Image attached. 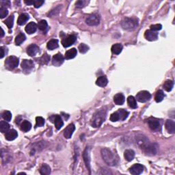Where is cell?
<instances>
[{"instance_id":"obj_43","label":"cell","mask_w":175,"mask_h":175,"mask_svg":"<svg viewBox=\"0 0 175 175\" xmlns=\"http://www.w3.org/2000/svg\"><path fill=\"white\" fill-rule=\"evenodd\" d=\"M118 120H120V118L117 112H115V113H113L110 116V120H111L112 122H116Z\"/></svg>"},{"instance_id":"obj_29","label":"cell","mask_w":175,"mask_h":175,"mask_svg":"<svg viewBox=\"0 0 175 175\" xmlns=\"http://www.w3.org/2000/svg\"><path fill=\"white\" fill-rule=\"evenodd\" d=\"M163 87L166 91H167V92H170V91L172 90L173 87H174V81L170 79L167 80V81L164 82Z\"/></svg>"},{"instance_id":"obj_47","label":"cell","mask_w":175,"mask_h":175,"mask_svg":"<svg viewBox=\"0 0 175 175\" xmlns=\"http://www.w3.org/2000/svg\"><path fill=\"white\" fill-rule=\"evenodd\" d=\"M1 6L5 7V6H9L10 5V1H1Z\"/></svg>"},{"instance_id":"obj_24","label":"cell","mask_w":175,"mask_h":175,"mask_svg":"<svg viewBox=\"0 0 175 175\" xmlns=\"http://www.w3.org/2000/svg\"><path fill=\"white\" fill-rule=\"evenodd\" d=\"M108 83V80L107 79V77L105 76H101L96 79V84L98 86L100 87H105L106 86L107 84Z\"/></svg>"},{"instance_id":"obj_23","label":"cell","mask_w":175,"mask_h":175,"mask_svg":"<svg viewBox=\"0 0 175 175\" xmlns=\"http://www.w3.org/2000/svg\"><path fill=\"white\" fill-rule=\"evenodd\" d=\"M124 157L127 161L131 162L135 158V152L131 149L126 150L124 153Z\"/></svg>"},{"instance_id":"obj_46","label":"cell","mask_w":175,"mask_h":175,"mask_svg":"<svg viewBox=\"0 0 175 175\" xmlns=\"http://www.w3.org/2000/svg\"><path fill=\"white\" fill-rule=\"evenodd\" d=\"M83 5H84V1H78L76 3V6L77 8H82L83 6Z\"/></svg>"},{"instance_id":"obj_18","label":"cell","mask_w":175,"mask_h":175,"mask_svg":"<svg viewBox=\"0 0 175 175\" xmlns=\"http://www.w3.org/2000/svg\"><path fill=\"white\" fill-rule=\"evenodd\" d=\"M166 129L168 132L171 134H174L175 133V123L171 120H167L166 122Z\"/></svg>"},{"instance_id":"obj_2","label":"cell","mask_w":175,"mask_h":175,"mask_svg":"<svg viewBox=\"0 0 175 175\" xmlns=\"http://www.w3.org/2000/svg\"><path fill=\"white\" fill-rule=\"evenodd\" d=\"M105 116H106V110L104 109H101L94 114L91 120V125L93 127H99L105 121Z\"/></svg>"},{"instance_id":"obj_5","label":"cell","mask_w":175,"mask_h":175,"mask_svg":"<svg viewBox=\"0 0 175 175\" xmlns=\"http://www.w3.org/2000/svg\"><path fill=\"white\" fill-rule=\"evenodd\" d=\"M151 98V94L148 91L143 90L140 91L136 94V99H137V101H138L140 103H146L148 101H149Z\"/></svg>"},{"instance_id":"obj_42","label":"cell","mask_w":175,"mask_h":175,"mask_svg":"<svg viewBox=\"0 0 175 175\" xmlns=\"http://www.w3.org/2000/svg\"><path fill=\"white\" fill-rule=\"evenodd\" d=\"M8 11L6 8L1 6V8H0V18H1V19H3V18L6 17V16L8 15Z\"/></svg>"},{"instance_id":"obj_7","label":"cell","mask_w":175,"mask_h":175,"mask_svg":"<svg viewBox=\"0 0 175 175\" xmlns=\"http://www.w3.org/2000/svg\"><path fill=\"white\" fill-rule=\"evenodd\" d=\"M77 37L75 35H68L62 39V44L64 47H69L75 43Z\"/></svg>"},{"instance_id":"obj_50","label":"cell","mask_w":175,"mask_h":175,"mask_svg":"<svg viewBox=\"0 0 175 175\" xmlns=\"http://www.w3.org/2000/svg\"><path fill=\"white\" fill-rule=\"evenodd\" d=\"M1 37H3V36H4V31H3V30L2 29V28H1Z\"/></svg>"},{"instance_id":"obj_38","label":"cell","mask_w":175,"mask_h":175,"mask_svg":"<svg viewBox=\"0 0 175 175\" xmlns=\"http://www.w3.org/2000/svg\"><path fill=\"white\" fill-rule=\"evenodd\" d=\"M38 28L42 31H45L47 29L48 24L47 22L45 20H41L40 21H39L38 24Z\"/></svg>"},{"instance_id":"obj_41","label":"cell","mask_w":175,"mask_h":175,"mask_svg":"<svg viewBox=\"0 0 175 175\" xmlns=\"http://www.w3.org/2000/svg\"><path fill=\"white\" fill-rule=\"evenodd\" d=\"M78 49L81 53H85L89 50V47L84 43H81L79 44Z\"/></svg>"},{"instance_id":"obj_11","label":"cell","mask_w":175,"mask_h":175,"mask_svg":"<svg viewBox=\"0 0 175 175\" xmlns=\"http://www.w3.org/2000/svg\"><path fill=\"white\" fill-rule=\"evenodd\" d=\"M64 61V58L61 53H58L55 56H53L52 58V64L53 66L56 67H60L61 66Z\"/></svg>"},{"instance_id":"obj_22","label":"cell","mask_w":175,"mask_h":175,"mask_svg":"<svg viewBox=\"0 0 175 175\" xmlns=\"http://www.w3.org/2000/svg\"><path fill=\"white\" fill-rule=\"evenodd\" d=\"M53 122H54L55 127L57 129H60L64 125L63 120H62L61 116L60 115H55L54 119H53Z\"/></svg>"},{"instance_id":"obj_3","label":"cell","mask_w":175,"mask_h":175,"mask_svg":"<svg viewBox=\"0 0 175 175\" xmlns=\"http://www.w3.org/2000/svg\"><path fill=\"white\" fill-rule=\"evenodd\" d=\"M121 26L124 30L132 31L138 26V21L135 18H125L121 23Z\"/></svg>"},{"instance_id":"obj_33","label":"cell","mask_w":175,"mask_h":175,"mask_svg":"<svg viewBox=\"0 0 175 175\" xmlns=\"http://www.w3.org/2000/svg\"><path fill=\"white\" fill-rule=\"evenodd\" d=\"M165 94H164V92L162 90H159L158 92H156L155 96V100L157 103H160L161 101H163Z\"/></svg>"},{"instance_id":"obj_25","label":"cell","mask_w":175,"mask_h":175,"mask_svg":"<svg viewBox=\"0 0 175 175\" xmlns=\"http://www.w3.org/2000/svg\"><path fill=\"white\" fill-rule=\"evenodd\" d=\"M29 15L26 13H23L19 16V18H18L17 20V24L19 25V26H23L28 21V19H29Z\"/></svg>"},{"instance_id":"obj_15","label":"cell","mask_w":175,"mask_h":175,"mask_svg":"<svg viewBox=\"0 0 175 175\" xmlns=\"http://www.w3.org/2000/svg\"><path fill=\"white\" fill-rule=\"evenodd\" d=\"M75 130V126L74 125V124H70L69 125H68L64 131V135L65 138H71L73 133H74Z\"/></svg>"},{"instance_id":"obj_20","label":"cell","mask_w":175,"mask_h":175,"mask_svg":"<svg viewBox=\"0 0 175 175\" xmlns=\"http://www.w3.org/2000/svg\"><path fill=\"white\" fill-rule=\"evenodd\" d=\"M114 101L115 104L121 105L124 104L125 101V96L122 93L116 94L114 97Z\"/></svg>"},{"instance_id":"obj_1","label":"cell","mask_w":175,"mask_h":175,"mask_svg":"<svg viewBox=\"0 0 175 175\" xmlns=\"http://www.w3.org/2000/svg\"><path fill=\"white\" fill-rule=\"evenodd\" d=\"M101 156L105 163L110 166H116L118 163V158L112 151L106 148L101 150Z\"/></svg>"},{"instance_id":"obj_6","label":"cell","mask_w":175,"mask_h":175,"mask_svg":"<svg viewBox=\"0 0 175 175\" xmlns=\"http://www.w3.org/2000/svg\"><path fill=\"white\" fill-rule=\"evenodd\" d=\"M5 63H6V65L8 68H10V69H13L18 67L19 63V58H17L16 56H9L8 58L6 59Z\"/></svg>"},{"instance_id":"obj_26","label":"cell","mask_w":175,"mask_h":175,"mask_svg":"<svg viewBox=\"0 0 175 175\" xmlns=\"http://www.w3.org/2000/svg\"><path fill=\"white\" fill-rule=\"evenodd\" d=\"M58 40L57 39H52V40H49L47 44V49L49 50H53L56 49V48L58 47Z\"/></svg>"},{"instance_id":"obj_19","label":"cell","mask_w":175,"mask_h":175,"mask_svg":"<svg viewBox=\"0 0 175 175\" xmlns=\"http://www.w3.org/2000/svg\"><path fill=\"white\" fill-rule=\"evenodd\" d=\"M37 25L35 24L34 22H30L27 25L26 28H25V30L28 34H32L34 33V32L36 31L37 30Z\"/></svg>"},{"instance_id":"obj_44","label":"cell","mask_w":175,"mask_h":175,"mask_svg":"<svg viewBox=\"0 0 175 175\" xmlns=\"http://www.w3.org/2000/svg\"><path fill=\"white\" fill-rule=\"evenodd\" d=\"M162 28V26L161 24H155V25H152L151 26V30L153 31L157 32L159 30H161Z\"/></svg>"},{"instance_id":"obj_37","label":"cell","mask_w":175,"mask_h":175,"mask_svg":"<svg viewBox=\"0 0 175 175\" xmlns=\"http://www.w3.org/2000/svg\"><path fill=\"white\" fill-rule=\"evenodd\" d=\"M4 24L6 25L9 29L12 28V27H13V24H14V16L13 15L10 16V17H9L7 19H6V21H4Z\"/></svg>"},{"instance_id":"obj_48","label":"cell","mask_w":175,"mask_h":175,"mask_svg":"<svg viewBox=\"0 0 175 175\" xmlns=\"http://www.w3.org/2000/svg\"><path fill=\"white\" fill-rule=\"evenodd\" d=\"M0 50H1V58H3L4 56L5 53H4V49H3V47H0Z\"/></svg>"},{"instance_id":"obj_28","label":"cell","mask_w":175,"mask_h":175,"mask_svg":"<svg viewBox=\"0 0 175 175\" xmlns=\"http://www.w3.org/2000/svg\"><path fill=\"white\" fill-rule=\"evenodd\" d=\"M32 129V124L29 121L24 120L21 124V129L24 132L29 131Z\"/></svg>"},{"instance_id":"obj_34","label":"cell","mask_w":175,"mask_h":175,"mask_svg":"<svg viewBox=\"0 0 175 175\" xmlns=\"http://www.w3.org/2000/svg\"><path fill=\"white\" fill-rule=\"evenodd\" d=\"M117 112L119 115L120 120H125L129 116V112L124 109H120Z\"/></svg>"},{"instance_id":"obj_9","label":"cell","mask_w":175,"mask_h":175,"mask_svg":"<svg viewBox=\"0 0 175 175\" xmlns=\"http://www.w3.org/2000/svg\"><path fill=\"white\" fill-rule=\"evenodd\" d=\"M148 125L150 129L153 131H158L160 128V123L158 119L155 118H150L148 119Z\"/></svg>"},{"instance_id":"obj_45","label":"cell","mask_w":175,"mask_h":175,"mask_svg":"<svg viewBox=\"0 0 175 175\" xmlns=\"http://www.w3.org/2000/svg\"><path fill=\"white\" fill-rule=\"evenodd\" d=\"M44 1H40V0H37V1H34V6L35 8H40V7L42 6V4H43Z\"/></svg>"},{"instance_id":"obj_13","label":"cell","mask_w":175,"mask_h":175,"mask_svg":"<svg viewBox=\"0 0 175 175\" xmlns=\"http://www.w3.org/2000/svg\"><path fill=\"white\" fill-rule=\"evenodd\" d=\"M21 66L25 71H29L34 67V64L31 60H24L21 62Z\"/></svg>"},{"instance_id":"obj_35","label":"cell","mask_w":175,"mask_h":175,"mask_svg":"<svg viewBox=\"0 0 175 175\" xmlns=\"http://www.w3.org/2000/svg\"><path fill=\"white\" fill-rule=\"evenodd\" d=\"M10 129V125L6 121H1L0 122V131L2 133L7 132Z\"/></svg>"},{"instance_id":"obj_12","label":"cell","mask_w":175,"mask_h":175,"mask_svg":"<svg viewBox=\"0 0 175 175\" xmlns=\"http://www.w3.org/2000/svg\"><path fill=\"white\" fill-rule=\"evenodd\" d=\"M143 170H144V167L142 166L141 164H134V165H133V166H131V168H130L129 169L130 173L133 175H138L142 174Z\"/></svg>"},{"instance_id":"obj_36","label":"cell","mask_w":175,"mask_h":175,"mask_svg":"<svg viewBox=\"0 0 175 175\" xmlns=\"http://www.w3.org/2000/svg\"><path fill=\"white\" fill-rule=\"evenodd\" d=\"M1 117L3 118V119L4 120L9 122V121L11 120L12 119V114L10 111H4L1 114Z\"/></svg>"},{"instance_id":"obj_10","label":"cell","mask_w":175,"mask_h":175,"mask_svg":"<svg viewBox=\"0 0 175 175\" xmlns=\"http://www.w3.org/2000/svg\"><path fill=\"white\" fill-rule=\"evenodd\" d=\"M144 37H145L146 40L149 41H155L158 40V33L151 30H146L145 34H144Z\"/></svg>"},{"instance_id":"obj_4","label":"cell","mask_w":175,"mask_h":175,"mask_svg":"<svg viewBox=\"0 0 175 175\" xmlns=\"http://www.w3.org/2000/svg\"><path fill=\"white\" fill-rule=\"evenodd\" d=\"M146 155L149 156H153L157 153L158 151V146L156 144H149L148 143L144 147L142 148Z\"/></svg>"},{"instance_id":"obj_21","label":"cell","mask_w":175,"mask_h":175,"mask_svg":"<svg viewBox=\"0 0 175 175\" xmlns=\"http://www.w3.org/2000/svg\"><path fill=\"white\" fill-rule=\"evenodd\" d=\"M77 51L75 48H72L71 49L68 50L67 52L65 53L64 55V58L67 60H71V59L74 58L75 57L77 56Z\"/></svg>"},{"instance_id":"obj_32","label":"cell","mask_w":175,"mask_h":175,"mask_svg":"<svg viewBox=\"0 0 175 175\" xmlns=\"http://www.w3.org/2000/svg\"><path fill=\"white\" fill-rule=\"evenodd\" d=\"M40 173L41 174L43 175H48L51 173V168H50L49 166L47 164H43L40 168Z\"/></svg>"},{"instance_id":"obj_27","label":"cell","mask_w":175,"mask_h":175,"mask_svg":"<svg viewBox=\"0 0 175 175\" xmlns=\"http://www.w3.org/2000/svg\"><path fill=\"white\" fill-rule=\"evenodd\" d=\"M111 50L112 53L115 55H118L122 51V45L120 43H116L112 46Z\"/></svg>"},{"instance_id":"obj_17","label":"cell","mask_w":175,"mask_h":175,"mask_svg":"<svg viewBox=\"0 0 175 175\" xmlns=\"http://www.w3.org/2000/svg\"><path fill=\"white\" fill-rule=\"evenodd\" d=\"M17 137H18V133L15 129L8 130V131L6 132V134H5V137H6V140L8 141H12L15 140Z\"/></svg>"},{"instance_id":"obj_8","label":"cell","mask_w":175,"mask_h":175,"mask_svg":"<svg viewBox=\"0 0 175 175\" xmlns=\"http://www.w3.org/2000/svg\"><path fill=\"white\" fill-rule=\"evenodd\" d=\"M85 23L90 26H98L100 23V17L97 15H91L85 19Z\"/></svg>"},{"instance_id":"obj_40","label":"cell","mask_w":175,"mask_h":175,"mask_svg":"<svg viewBox=\"0 0 175 175\" xmlns=\"http://www.w3.org/2000/svg\"><path fill=\"white\" fill-rule=\"evenodd\" d=\"M44 125V119L41 116H37L36 118V127H42Z\"/></svg>"},{"instance_id":"obj_31","label":"cell","mask_w":175,"mask_h":175,"mask_svg":"<svg viewBox=\"0 0 175 175\" xmlns=\"http://www.w3.org/2000/svg\"><path fill=\"white\" fill-rule=\"evenodd\" d=\"M26 36H25L24 34L23 33H20L17 36H16L15 38V43L16 45H20L21 44H22L23 42H24L25 40H26Z\"/></svg>"},{"instance_id":"obj_30","label":"cell","mask_w":175,"mask_h":175,"mask_svg":"<svg viewBox=\"0 0 175 175\" xmlns=\"http://www.w3.org/2000/svg\"><path fill=\"white\" fill-rule=\"evenodd\" d=\"M127 103L129 106L132 109L137 108V105L136 99H135L133 96H129L127 98Z\"/></svg>"},{"instance_id":"obj_49","label":"cell","mask_w":175,"mask_h":175,"mask_svg":"<svg viewBox=\"0 0 175 175\" xmlns=\"http://www.w3.org/2000/svg\"><path fill=\"white\" fill-rule=\"evenodd\" d=\"M24 2L27 5H32V4H34V1H25Z\"/></svg>"},{"instance_id":"obj_14","label":"cell","mask_w":175,"mask_h":175,"mask_svg":"<svg viewBox=\"0 0 175 175\" xmlns=\"http://www.w3.org/2000/svg\"><path fill=\"white\" fill-rule=\"evenodd\" d=\"M90 150L89 147H86L83 153V158L84 160L86 168L89 171H90Z\"/></svg>"},{"instance_id":"obj_16","label":"cell","mask_w":175,"mask_h":175,"mask_svg":"<svg viewBox=\"0 0 175 175\" xmlns=\"http://www.w3.org/2000/svg\"><path fill=\"white\" fill-rule=\"evenodd\" d=\"M26 51H27V53H28L30 56H32V57L35 56L38 53L39 47L36 45V44H30V45L28 46V48H27Z\"/></svg>"},{"instance_id":"obj_39","label":"cell","mask_w":175,"mask_h":175,"mask_svg":"<svg viewBox=\"0 0 175 175\" xmlns=\"http://www.w3.org/2000/svg\"><path fill=\"white\" fill-rule=\"evenodd\" d=\"M50 60V56L47 53H44V54L41 57L40 59V63L41 64H47Z\"/></svg>"}]
</instances>
